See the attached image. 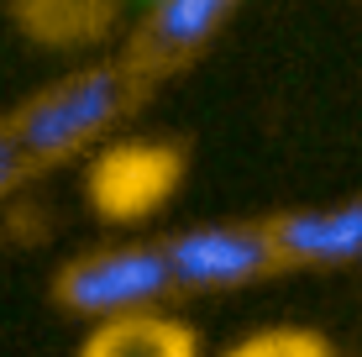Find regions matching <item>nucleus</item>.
<instances>
[{
    "mask_svg": "<svg viewBox=\"0 0 362 357\" xmlns=\"http://www.w3.org/2000/svg\"><path fill=\"white\" fill-rule=\"evenodd\" d=\"M142 84L147 79L127 58H121V64H100V69H84V74H74V79L53 84V90H42L37 100L21 105L6 127L16 131V142L27 147L32 163L47 168L53 158L84 153L95 137H105V127L136 100Z\"/></svg>",
    "mask_w": 362,
    "mask_h": 357,
    "instance_id": "obj_1",
    "label": "nucleus"
},
{
    "mask_svg": "<svg viewBox=\"0 0 362 357\" xmlns=\"http://www.w3.org/2000/svg\"><path fill=\"white\" fill-rule=\"evenodd\" d=\"M173 289H179V279H173V263H168L163 242H153V247L79 252L74 263L58 268V279H53V300L74 315H90V321L127 315V310H153Z\"/></svg>",
    "mask_w": 362,
    "mask_h": 357,
    "instance_id": "obj_2",
    "label": "nucleus"
},
{
    "mask_svg": "<svg viewBox=\"0 0 362 357\" xmlns=\"http://www.w3.org/2000/svg\"><path fill=\"white\" fill-rule=\"evenodd\" d=\"M179 289H236L252 279L279 274L284 247L273 221H216V226H189L163 242Z\"/></svg>",
    "mask_w": 362,
    "mask_h": 357,
    "instance_id": "obj_3",
    "label": "nucleus"
},
{
    "mask_svg": "<svg viewBox=\"0 0 362 357\" xmlns=\"http://www.w3.org/2000/svg\"><path fill=\"white\" fill-rule=\"evenodd\" d=\"M184 184V153L173 142H110L95 153L90 174H84V194H90L100 221H132L158 216L179 194Z\"/></svg>",
    "mask_w": 362,
    "mask_h": 357,
    "instance_id": "obj_4",
    "label": "nucleus"
},
{
    "mask_svg": "<svg viewBox=\"0 0 362 357\" xmlns=\"http://www.w3.org/2000/svg\"><path fill=\"white\" fill-rule=\"evenodd\" d=\"M231 11H236V0H158L153 16L142 21V32L132 37L127 64L142 79H158V74L179 69L184 58H194L216 37V27Z\"/></svg>",
    "mask_w": 362,
    "mask_h": 357,
    "instance_id": "obj_5",
    "label": "nucleus"
},
{
    "mask_svg": "<svg viewBox=\"0 0 362 357\" xmlns=\"http://www.w3.org/2000/svg\"><path fill=\"white\" fill-rule=\"evenodd\" d=\"M279 247L289 268H331L362 257V200L326 205V211H284L273 216Z\"/></svg>",
    "mask_w": 362,
    "mask_h": 357,
    "instance_id": "obj_6",
    "label": "nucleus"
},
{
    "mask_svg": "<svg viewBox=\"0 0 362 357\" xmlns=\"http://www.w3.org/2000/svg\"><path fill=\"white\" fill-rule=\"evenodd\" d=\"M74 357H199L194 331L173 315L158 310H127V315H105L84 331Z\"/></svg>",
    "mask_w": 362,
    "mask_h": 357,
    "instance_id": "obj_7",
    "label": "nucleus"
},
{
    "mask_svg": "<svg viewBox=\"0 0 362 357\" xmlns=\"http://www.w3.org/2000/svg\"><path fill=\"white\" fill-rule=\"evenodd\" d=\"M221 357H336V352H331V341L320 336V331H310V326H268V331L242 336Z\"/></svg>",
    "mask_w": 362,
    "mask_h": 357,
    "instance_id": "obj_8",
    "label": "nucleus"
},
{
    "mask_svg": "<svg viewBox=\"0 0 362 357\" xmlns=\"http://www.w3.org/2000/svg\"><path fill=\"white\" fill-rule=\"evenodd\" d=\"M21 16L47 37H84L100 21V0H21Z\"/></svg>",
    "mask_w": 362,
    "mask_h": 357,
    "instance_id": "obj_9",
    "label": "nucleus"
},
{
    "mask_svg": "<svg viewBox=\"0 0 362 357\" xmlns=\"http://www.w3.org/2000/svg\"><path fill=\"white\" fill-rule=\"evenodd\" d=\"M32 168H37V163L27 158V147H21V142H16V131H11L6 121H0V194H6V189H16V184L27 179Z\"/></svg>",
    "mask_w": 362,
    "mask_h": 357,
    "instance_id": "obj_10",
    "label": "nucleus"
}]
</instances>
